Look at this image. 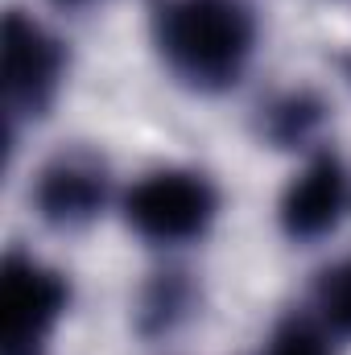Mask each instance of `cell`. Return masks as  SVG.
I'll use <instances>...</instances> for the list:
<instances>
[{"label": "cell", "instance_id": "6", "mask_svg": "<svg viewBox=\"0 0 351 355\" xmlns=\"http://www.w3.org/2000/svg\"><path fill=\"white\" fill-rule=\"evenodd\" d=\"M103 198V182L83 170V166H58L42 178L37 186V207L46 219H62V223H75V219H87L91 211L99 207Z\"/></svg>", "mask_w": 351, "mask_h": 355}, {"label": "cell", "instance_id": "8", "mask_svg": "<svg viewBox=\"0 0 351 355\" xmlns=\"http://www.w3.org/2000/svg\"><path fill=\"white\" fill-rule=\"evenodd\" d=\"M268 355H331V352H327V343H323L314 331H306V327H289V331H281V335L273 339Z\"/></svg>", "mask_w": 351, "mask_h": 355}, {"label": "cell", "instance_id": "5", "mask_svg": "<svg viewBox=\"0 0 351 355\" xmlns=\"http://www.w3.org/2000/svg\"><path fill=\"white\" fill-rule=\"evenodd\" d=\"M58 79V50L54 42L25 17L4 21V87L8 99L37 103Z\"/></svg>", "mask_w": 351, "mask_h": 355}, {"label": "cell", "instance_id": "4", "mask_svg": "<svg viewBox=\"0 0 351 355\" xmlns=\"http://www.w3.org/2000/svg\"><path fill=\"white\" fill-rule=\"evenodd\" d=\"M348 211V174L339 162L318 157L289 182L281 198V223L293 240H318L327 236Z\"/></svg>", "mask_w": 351, "mask_h": 355}, {"label": "cell", "instance_id": "9", "mask_svg": "<svg viewBox=\"0 0 351 355\" xmlns=\"http://www.w3.org/2000/svg\"><path fill=\"white\" fill-rule=\"evenodd\" d=\"M67 4H75V0H67Z\"/></svg>", "mask_w": 351, "mask_h": 355}, {"label": "cell", "instance_id": "7", "mask_svg": "<svg viewBox=\"0 0 351 355\" xmlns=\"http://www.w3.org/2000/svg\"><path fill=\"white\" fill-rule=\"evenodd\" d=\"M318 302H323L327 322H331L335 331L351 335V261H343L339 268H331V272H327Z\"/></svg>", "mask_w": 351, "mask_h": 355}, {"label": "cell", "instance_id": "3", "mask_svg": "<svg viewBox=\"0 0 351 355\" xmlns=\"http://www.w3.org/2000/svg\"><path fill=\"white\" fill-rule=\"evenodd\" d=\"M67 302V289L54 272L29 265V261H8L4 285H0V331H4V352L17 355L46 339V331L58 322Z\"/></svg>", "mask_w": 351, "mask_h": 355}, {"label": "cell", "instance_id": "2", "mask_svg": "<svg viewBox=\"0 0 351 355\" xmlns=\"http://www.w3.org/2000/svg\"><path fill=\"white\" fill-rule=\"evenodd\" d=\"M124 215L132 232H141L153 244H186L207 232L215 215V190L207 186V178L182 170L149 174L128 190Z\"/></svg>", "mask_w": 351, "mask_h": 355}, {"label": "cell", "instance_id": "1", "mask_svg": "<svg viewBox=\"0 0 351 355\" xmlns=\"http://www.w3.org/2000/svg\"><path fill=\"white\" fill-rule=\"evenodd\" d=\"M252 42L257 25L236 0H174L162 17V50L178 75L194 83L236 79Z\"/></svg>", "mask_w": 351, "mask_h": 355}]
</instances>
